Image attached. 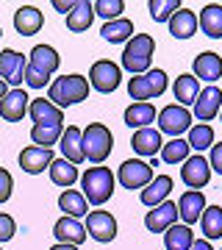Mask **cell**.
<instances>
[{
    "label": "cell",
    "mask_w": 222,
    "mask_h": 250,
    "mask_svg": "<svg viewBox=\"0 0 222 250\" xmlns=\"http://www.w3.org/2000/svg\"><path fill=\"white\" fill-rule=\"evenodd\" d=\"M53 6H56V9H59V11H64V14H70V11H72V6H75V3H64V0H53Z\"/></svg>",
    "instance_id": "43"
},
{
    "label": "cell",
    "mask_w": 222,
    "mask_h": 250,
    "mask_svg": "<svg viewBox=\"0 0 222 250\" xmlns=\"http://www.w3.org/2000/svg\"><path fill=\"white\" fill-rule=\"evenodd\" d=\"M53 150H47V147H25V150L20 153V167L28 172V175H39V172L50 170V164H53Z\"/></svg>",
    "instance_id": "16"
},
{
    "label": "cell",
    "mask_w": 222,
    "mask_h": 250,
    "mask_svg": "<svg viewBox=\"0 0 222 250\" xmlns=\"http://www.w3.org/2000/svg\"><path fill=\"white\" fill-rule=\"evenodd\" d=\"M14 233H17V223H14V217H11V214H0V242L14 239Z\"/></svg>",
    "instance_id": "38"
},
{
    "label": "cell",
    "mask_w": 222,
    "mask_h": 250,
    "mask_svg": "<svg viewBox=\"0 0 222 250\" xmlns=\"http://www.w3.org/2000/svg\"><path fill=\"white\" fill-rule=\"evenodd\" d=\"M164 92H167V72L164 70H150L128 81V95L133 98V103H150L153 98H159Z\"/></svg>",
    "instance_id": "5"
},
{
    "label": "cell",
    "mask_w": 222,
    "mask_h": 250,
    "mask_svg": "<svg viewBox=\"0 0 222 250\" xmlns=\"http://www.w3.org/2000/svg\"><path fill=\"white\" fill-rule=\"evenodd\" d=\"M169 192H172V178H169V175H156V178L142 189V203L156 208L159 203H164L169 197Z\"/></svg>",
    "instance_id": "23"
},
{
    "label": "cell",
    "mask_w": 222,
    "mask_h": 250,
    "mask_svg": "<svg viewBox=\"0 0 222 250\" xmlns=\"http://www.w3.org/2000/svg\"><path fill=\"white\" fill-rule=\"evenodd\" d=\"M172 92H175V100H178V106H195V100L197 95H200V81L195 78V75H178L175 78V86H172Z\"/></svg>",
    "instance_id": "26"
},
{
    "label": "cell",
    "mask_w": 222,
    "mask_h": 250,
    "mask_svg": "<svg viewBox=\"0 0 222 250\" xmlns=\"http://www.w3.org/2000/svg\"><path fill=\"white\" fill-rule=\"evenodd\" d=\"M220 111H222V89L220 86H205L195 100V114L192 117H197L200 123L208 125Z\"/></svg>",
    "instance_id": "12"
},
{
    "label": "cell",
    "mask_w": 222,
    "mask_h": 250,
    "mask_svg": "<svg viewBox=\"0 0 222 250\" xmlns=\"http://www.w3.org/2000/svg\"><path fill=\"white\" fill-rule=\"evenodd\" d=\"M197 25L203 28L205 36L211 39H222V6L220 3H208L200 9V17H197Z\"/></svg>",
    "instance_id": "24"
},
{
    "label": "cell",
    "mask_w": 222,
    "mask_h": 250,
    "mask_svg": "<svg viewBox=\"0 0 222 250\" xmlns=\"http://www.w3.org/2000/svg\"><path fill=\"white\" fill-rule=\"evenodd\" d=\"M208 164H211V170H217L222 175V142L211 147V159H208Z\"/></svg>",
    "instance_id": "41"
},
{
    "label": "cell",
    "mask_w": 222,
    "mask_h": 250,
    "mask_svg": "<svg viewBox=\"0 0 222 250\" xmlns=\"http://www.w3.org/2000/svg\"><path fill=\"white\" fill-rule=\"evenodd\" d=\"M189 147L197 153H203L205 147H214V128L211 125H205V123H197L189 128Z\"/></svg>",
    "instance_id": "35"
},
{
    "label": "cell",
    "mask_w": 222,
    "mask_h": 250,
    "mask_svg": "<svg viewBox=\"0 0 222 250\" xmlns=\"http://www.w3.org/2000/svg\"><path fill=\"white\" fill-rule=\"evenodd\" d=\"M205 211V195L203 192H195V189H186L181 200H178V217L183 220V225L197 223Z\"/></svg>",
    "instance_id": "17"
},
{
    "label": "cell",
    "mask_w": 222,
    "mask_h": 250,
    "mask_svg": "<svg viewBox=\"0 0 222 250\" xmlns=\"http://www.w3.org/2000/svg\"><path fill=\"white\" fill-rule=\"evenodd\" d=\"M164 245H167V250H189L192 245H195V233H192V228L189 225H172V228H167L164 231Z\"/></svg>",
    "instance_id": "31"
},
{
    "label": "cell",
    "mask_w": 222,
    "mask_h": 250,
    "mask_svg": "<svg viewBox=\"0 0 222 250\" xmlns=\"http://www.w3.org/2000/svg\"><path fill=\"white\" fill-rule=\"evenodd\" d=\"M0 250H3V248H0Z\"/></svg>",
    "instance_id": "47"
},
{
    "label": "cell",
    "mask_w": 222,
    "mask_h": 250,
    "mask_svg": "<svg viewBox=\"0 0 222 250\" xmlns=\"http://www.w3.org/2000/svg\"><path fill=\"white\" fill-rule=\"evenodd\" d=\"M189 153H192V147L186 139H169L161 147V161L164 164H183L189 159Z\"/></svg>",
    "instance_id": "34"
},
{
    "label": "cell",
    "mask_w": 222,
    "mask_h": 250,
    "mask_svg": "<svg viewBox=\"0 0 222 250\" xmlns=\"http://www.w3.org/2000/svg\"><path fill=\"white\" fill-rule=\"evenodd\" d=\"M59 142H61L59 145L61 147V159H67L75 167L86 161V156H83V131H81L78 125H67Z\"/></svg>",
    "instance_id": "14"
},
{
    "label": "cell",
    "mask_w": 222,
    "mask_h": 250,
    "mask_svg": "<svg viewBox=\"0 0 222 250\" xmlns=\"http://www.w3.org/2000/svg\"><path fill=\"white\" fill-rule=\"evenodd\" d=\"M153 53H156V42H153V36L133 34L131 42H125L122 70H128L131 75H144V72H150Z\"/></svg>",
    "instance_id": "2"
},
{
    "label": "cell",
    "mask_w": 222,
    "mask_h": 250,
    "mask_svg": "<svg viewBox=\"0 0 222 250\" xmlns=\"http://www.w3.org/2000/svg\"><path fill=\"white\" fill-rule=\"evenodd\" d=\"M200 228L208 242L222 239V206H205L203 217H200Z\"/></svg>",
    "instance_id": "33"
},
{
    "label": "cell",
    "mask_w": 222,
    "mask_h": 250,
    "mask_svg": "<svg viewBox=\"0 0 222 250\" xmlns=\"http://www.w3.org/2000/svg\"><path fill=\"white\" fill-rule=\"evenodd\" d=\"M192 111L183 106H178V103H172V106H164L159 111V131L161 134H169L172 139H181V134H186L189 128H192Z\"/></svg>",
    "instance_id": "7"
},
{
    "label": "cell",
    "mask_w": 222,
    "mask_h": 250,
    "mask_svg": "<svg viewBox=\"0 0 222 250\" xmlns=\"http://www.w3.org/2000/svg\"><path fill=\"white\" fill-rule=\"evenodd\" d=\"M147 9H150V17L156 20V22H169L172 14L181 11L183 6H181V0H150Z\"/></svg>",
    "instance_id": "36"
},
{
    "label": "cell",
    "mask_w": 222,
    "mask_h": 250,
    "mask_svg": "<svg viewBox=\"0 0 222 250\" xmlns=\"http://www.w3.org/2000/svg\"><path fill=\"white\" fill-rule=\"evenodd\" d=\"M47 75H42V72H36L34 67H25V83L31 86V89H44V83H47Z\"/></svg>",
    "instance_id": "40"
},
{
    "label": "cell",
    "mask_w": 222,
    "mask_h": 250,
    "mask_svg": "<svg viewBox=\"0 0 222 250\" xmlns=\"http://www.w3.org/2000/svg\"><path fill=\"white\" fill-rule=\"evenodd\" d=\"M6 92H9V86H6V83H3V81H0V100L6 98Z\"/></svg>",
    "instance_id": "45"
},
{
    "label": "cell",
    "mask_w": 222,
    "mask_h": 250,
    "mask_svg": "<svg viewBox=\"0 0 222 250\" xmlns=\"http://www.w3.org/2000/svg\"><path fill=\"white\" fill-rule=\"evenodd\" d=\"M59 208L64 211V217H72V220H81V217L89 214L86 197L81 195L78 189H64L61 197H59Z\"/></svg>",
    "instance_id": "27"
},
{
    "label": "cell",
    "mask_w": 222,
    "mask_h": 250,
    "mask_svg": "<svg viewBox=\"0 0 222 250\" xmlns=\"http://www.w3.org/2000/svg\"><path fill=\"white\" fill-rule=\"evenodd\" d=\"M44 25V14L36 6H20L14 11V28H17L20 36H34L39 34Z\"/></svg>",
    "instance_id": "20"
},
{
    "label": "cell",
    "mask_w": 222,
    "mask_h": 250,
    "mask_svg": "<svg viewBox=\"0 0 222 250\" xmlns=\"http://www.w3.org/2000/svg\"><path fill=\"white\" fill-rule=\"evenodd\" d=\"M11 189H14V178H11V172L0 167V203H6V200L11 197Z\"/></svg>",
    "instance_id": "39"
},
{
    "label": "cell",
    "mask_w": 222,
    "mask_h": 250,
    "mask_svg": "<svg viewBox=\"0 0 222 250\" xmlns=\"http://www.w3.org/2000/svg\"><path fill=\"white\" fill-rule=\"evenodd\" d=\"M131 147H133V153H139V156L156 159V153H161V147H164L161 131L159 128H142V131H136L133 139H131Z\"/></svg>",
    "instance_id": "19"
},
{
    "label": "cell",
    "mask_w": 222,
    "mask_h": 250,
    "mask_svg": "<svg viewBox=\"0 0 222 250\" xmlns=\"http://www.w3.org/2000/svg\"><path fill=\"white\" fill-rule=\"evenodd\" d=\"M89 98V78L72 72V75H61L50 83L47 89V100L53 103L56 108H67V106H75L81 100Z\"/></svg>",
    "instance_id": "1"
},
{
    "label": "cell",
    "mask_w": 222,
    "mask_h": 250,
    "mask_svg": "<svg viewBox=\"0 0 222 250\" xmlns=\"http://www.w3.org/2000/svg\"><path fill=\"white\" fill-rule=\"evenodd\" d=\"M50 250H78V248H72V245H59V242H56Z\"/></svg>",
    "instance_id": "44"
},
{
    "label": "cell",
    "mask_w": 222,
    "mask_h": 250,
    "mask_svg": "<svg viewBox=\"0 0 222 250\" xmlns=\"http://www.w3.org/2000/svg\"><path fill=\"white\" fill-rule=\"evenodd\" d=\"M53 236L59 239V245H72V248H78L81 242H86V228H83L81 220L61 217V220H56V225H53Z\"/></svg>",
    "instance_id": "18"
},
{
    "label": "cell",
    "mask_w": 222,
    "mask_h": 250,
    "mask_svg": "<svg viewBox=\"0 0 222 250\" xmlns=\"http://www.w3.org/2000/svg\"><path fill=\"white\" fill-rule=\"evenodd\" d=\"M122 11H125L122 0H98V3H95V14H100L106 22L120 20V14H122Z\"/></svg>",
    "instance_id": "37"
},
{
    "label": "cell",
    "mask_w": 222,
    "mask_h": 250,
    "mask_svg": "<svg viewBox=\"0 0 222 250\" xmlns=\"http://www.w3.org/2000/svg\"><path fill=\"white\" fill-rule=\"evenodd\" d=\"M150 123H156V108H153V103H131V106L125 108V125L128 128L142 131V128H150Z\"/></svg>",
    "instance_id": "28"
},
{
    "label": "cell",
    "mask_w": 222,
    "mask_h": 250,
    "mask_svg": "<svg viewBox=\"0 0 222 250\" xmlns=\"http://www.w3.org/2000/svg\"><path fill=\"white\" fill-rule=\"evenodd\" d=\"M100 36L106 39V42H111V45H122V42H131L133 39V22L131 20H111V22H106V25L100 28Z\"/></svg>",
    "instance_id": "30"
},
{
    "label": "cell",
    "mask_w": 222,
    "mask_h": 250,
    "mask_svg": "<svg viewBox=\"0 0 222 250\" xmlns=\"http://www.w3.org/2000/svg\"><path fill=\"white\" fill-rule=\"evenodd\" d=\"M167 25H169V34L175 36V39H189L197 31V14L189 9H181L172 14V20H169Z\"/></svg>",
    "instance_id": "29"
},
{
    "label": "cell",
    "mask_w": 222,
    "mask_h": 250,
    "mask_svg": "<svg viewBox=\"0 0 222 250\" xmlns=\"http://www.w3.org/2000/svg\"><path fill=\"white\" fill-rule=\"evenodd\" d=\"M120 184H122L125 189H144L147 184H150L156 175H153V167L147 164V161H142V159H128V161H122V167H120Z\"/></svg>",
    "instance_id": "9"
},
{
    "label": "cell",
    "mask_w": 222,
    "mask_h": 250,
    "mask_svg": "<svg viewBox=\"0 0 222 250\" xmlns=\"http://www.w3.org/2000/svg\"><path fill=\"white\" fill-rule=\"evenodd\" d=\"M25 67H28V59L22 53L11 50V47L0 50V81L6 86L11 83L14 89H20V83L25 81Z\"/></svg>",
    "instance_id": "8"
},
{
    "label": "cell",
    "mask_w": 222,
    "mask_h": 250,
    "mask_svg": "<svg viewBox=\"0 0 222 250\" xmlns=\"http://www.w3.org/2000/svg\"><path fill=\"white\" fill-rule=\"evenodd\" d=\"M59 64H61V56L56 53V47L50 45H36L31 50V59H28V67H34L36 72H42L47 78L59 70Z\"/></svg>",
    "instance_id": "21"
},
{
    "label": "cell",
    "mask_w": 222,
    "mask_h": 250,
    "mask_svg": "<svg viewBox=\"0 0 222 250\" xmlns=\"http://www.w3.org/2000/svg\"><path fill=\"white\" fill-rule=\"evenodd\" d=\"M83 228H86V236H92L95 242H103V245L117 239V220L108 211H89Z\"/></svg>",
    "instance_id": "11"
},
{
    "label": "cell",
    "mask_w": 222,
    "mask_h": 250,
    "mask_svg": "<svg viewBox=\"0 0 222 250\" xmlns=\"http://www.w3.org/2000/svg\"><path fill=\"white\" fill-rule=\"evenodd\" d=\"M28 106H31V98L25 95V89H9L6 98L0 100V120L20 123L28 114Z\"/></svg>",
    "instance_id": "13"
},
{
    "label": "cell",
    "mask_w": 222,
    "mask_h": 250,
    "mask_svg": "<svg viewBox=\"0 0 222 250\" xmlns=\"http://www.w3.org/2000/svg\"><path fill=\"white\" fill-rule=\"evenodd\" d=\"M192 67H195V78L208 81L211 86H214V81L222 78V56L211 53V50H205V53L197 56Z\"/></svg>",
    "instance_id": "22"
},
{
    "label": "cell",
    "mask_w": 222,
    "mask_h": 250,
    "mask_svg": "<svg viewBox=\"0 0 222 250\" xmlns=\"http://www.w3.org/2000/svg\"><path fill=\"white\" fill-rule=\"evenodd\" d=\"M114 147V136L103 123H89L83 128V156H86L92 164H103L108 159V153Z\"/></svg>",
    "instance_id": "4"
},
{
    "label": "cell",
    "mask_w": 222,
    "mask_h": 250,
    "mask_svg": "<svg viewBox=\"0 0 222 250\" xmlns=\"http://www.w3.org/2000/svg\"><path fill=\"white\" fill-rule=\"evenodd\" d=\"M78 178H81V175H78V167H75V164H70L67 159H56L53 164H50V181H53L56 187L70 189Z\"/></svg>",
    "instance_id": "32"
},
{
    "label": "cell",
    "mask_w": 222,
    "mask_h": 250,
    "mask_svg": "<svg viewBox=\"0 0 222 250\" xmlns=\"http://www.w3.org/2000/svg\"><path fill=\"white\" fill-rule=\"evenodd\" d=\"M0 36H3V28H0Z\"/></svg>",
    "instance_id": "46"
},
{
    "label": "cell",
    "mask_w": 222,
    "mask_h": 250,
    "mask_svg": "<svg viewBox=\"0 0 222 250\" xmlns=\"http://www.w3.org/2000/svg\"><path fill=\"white\" fill-rule=\"evenodd\" d=\"M81 195L86 197V203L103 206L108 197L114 195V175L108 167H89L81 175Z\"/></svg>",
    "instance_id": "3"
},
{
    "label": "cell",
    "mask_w": 222,
    "mask_h": 250,
    "mask_svg": "<svg viewBox=\"0 0 222 250\" xmlns=\"http://www.w3.org/2000/svg\"><path fill=\"white\" fill-rule=\"evenodd\" d=\"M189 250H214V248H211V242L208 239H195V245H192Z\"/></svg>",
    "instance_id": "42"
},
{
    "label": "cell",
    "mask_w": 222,
    "mask_h": 250,
    "mask_svg": "<svg viewBox=\"0 0 222 250\" xmlns=\"http://www.w3.org/2000/svg\"><path fill=\"white\" fill-rule=\"evenodd\" d=\"M92 20H95V3L78 0V3L72 6V11L67 14V28L75 31V34H83V31H89Z\"/></svg>",
    "instance_id": "25"
},
{
    "label": "cell",
    "mask_w": 222,
    "mask_h": 250,
    "mask_svg": "<svg viewBox=\"0 0 222 250\" xmlns=\"http://www.w3.org/2000/svg\"><path fill=\"white\" fill-rule=\"evenodd\" d=\"M208 178H211V164H208V159H203V153H195V156H189V159L183 161V167H181V181H183L189 189L203 192Z\"/></svg>",
    "instance_id": "10"
},
{
    "label": "cell",
    "mask_w": 222,
    "mask_h": 250,
    "mask_svg": "<svg viewBox=\"0 0 222 250\" xmlns=\"http://www.w3.org/2000/svg\"><path fill=\"white\" fill-rule=\"evenodd\" d=\"M120 81H122V67L114 62H108V59H100V62L92 64V70H89V86L100 95H108V92H117L120 86Z\"/></svg>",
    "instance_id": "6"
},
{
    "label": "cell",
    "mask_w": 222,
    "mask_h": 250,
    "mask_svg": "<svg viewBox=\"0 0 222 250\" xmlns=\"http://www.w3.org/2000/svg\"><path fill=\"white\" fill-rule=\"evenodd\" d=\"M175 223H178V203H172V200L159 203L153 211H147V217H144V225H147L150 233H164Z\"/></svg>",
    "instance_id": "15"
}]
</instances>
